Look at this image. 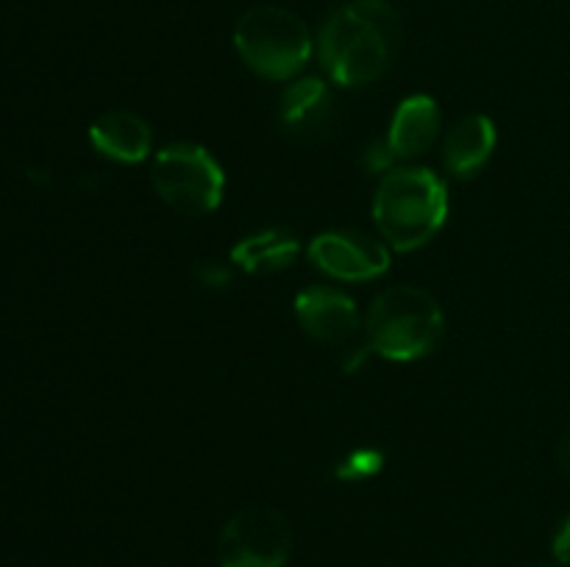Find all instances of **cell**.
<instances>
[{"mask_svg":"<svg viewBox=\"0 0 570 567\" xmlns=\"http://www.w3.org/2000/svg\"><path fill=\"white\" fill-rule=\"evenodd\" d=\"M495 126L488 115H468L443 139V165L456 178H471L482 170L493 156Z\"/></svg>","mask_w":570,"mask_h":567,"instance_id":"12","label":"cell"},{"mask_svg":"<svg viewBox=\"0 0 570 567\" xmlns=\"http://www.w3.org/2000/svg\"><path fill=\"white\" fill-rule=\"evenodd\" d=\"M293 550L289 520L273 506L234 511L217 539L220 567H284Z\"/></svg>","mask_w":570,"mask_h":567,"instance_id":"6","label":"cell"},{"mask_svg":"<svg viewBox=\"0 0 570 567\" xmlns=\"http://www.w3.org/2000/svg\"><path fill=\"white\" fill-rule=\"evenodd\" d=\"M234 48L256 76L289 81L306 67L315 42L295 11L265 3L239 17L234 26Z\"/></svg>","mask_w":570,"mask_h":567,"instance_id":"4","label":"cell"},{"mask_svg":"<svg viewBox=\"0 0 570 567\" xmlns=\"http://www.w3.org/2000/svg\"><path fill=\"white\" fill-rule=\"evenodd\" d=\"M301 256V242L295 233L284 228H267V231L250 233L239 239L232 248V261H237L250 276H271L282 272Z\"/></svg>","mask_w":570,"mask_h":567,"instance_id":"13","label":"cell"},{"mask_svg":"<svg viewBox=\"0 0 570 567\" xmlns=\"http://www.w3.org/2000/svg\"><path fill=\"white\" fill-rule=\"evenodd\" d=\"M89 142L106 159L120 161V165H137L150 156L154 131L137 111L115 109L100 115L89 126Z\"/></svg>","mask_w":570,"mask_h":567,"instance_id":"9","label":"cell"},{"mask_svg":"<svg viewBox=\"0 0 570 567\" xmlns=\"http://www.w3.org/2000/svg\"><path fill=\"white\" fill-rule=\"evenodd\" d=\"M395 161H399V156L390 150L387 139H384V142H379V145H371V148H367V153H365V167L371 172H384V170L390 172V170H393Z\"/></svg>","mask_w":570,"mask_h":567,"instance_id":"15","label":"cell"},{"mask_svg":"<svg viewBox=\"0 0 570 567\" xmlns=\"http://www.w3.org/2000/svg\"><path fill=\"white\" fill-rule=\"evenodd\" d=\"M198 278L206 287H226V284L232 281V272L223 265H217V261H204V265L198 267Z\"/></svg>","mask_w":570,"mask_h":567,"instance_id":"17","label":"cell"},{"mask_svg":"<svg viewBox=\"0 0 570 567\" xmlns=\"http://www.w3.org/2000/svg\"><path fill=\"white\" fill-rule=\"evenodd\" d=\"M309 259L337 281H373L390 270V250L356 231L317 233L309 245Z\"/></svg>","mask_w":570,"mask_h":567,"instance_id":"7","label":"cell"},{"mask_svg":"<svg viewBox=\"0 0 570 567\" xmlns=\"http://www.w3.org/2000/svg\"><path fill=\"white\" fill-rule=\"evenodd\" d=\"M298 326L321 345H345L360 331V311L345 292L332 287L301 289L295 298Z\"/></svg>","mask_w":570,"mask_h":567,"instance_id":"8","label":"cell"},{"mask_svg":"<svg viewBox=\"0 0 570 567\" xmlns=\"http://www.w3.org/2000/svg\"><path fill=\"white\" fill-rule=\"evenodd\" d=\"M440 137V106L429 94H412L395 109L387 145L399 159H415L432 150Z\"/></svg>","mask_w":570,"mask_h":567,"instance_id":"11","label":"cell"},{"mask_svg":"<svg viewBox=\"0 0 570 567\" xmlns=\"http://www.w3.org/2000/svg\"><path fill=\"white\" fill-rule=\"evenodd\" d=\"M557 459H560L562 472L570 478V422H568L566 431H562L560 445H557Z\"/></svg>","mask_w":570,"mask_h":567,"instance_id":"18","label":"cell"},{"mask_svg":"<svg viewBox=\"0 0 570 567\" xmlns=\"http://www.w3.org/2000/svg\"><path fill=\"white\" fill-rule=\"evenodd\" d=\"M150 183L170 209L181 215H209L220 206L226 176L215 156L193 142H176L154 156Z\"/></svg>","mask_w":570,"mask_h":567,"instance_id":"5","label":"cell"},{"mask_svg":"<svg viewBox=\"0 0 570 567\" xmlns=\"http://www.w3.org/2000/svg\"><path fill=\"white\" fill-rule=\"evenodd\" d=\"M384 467V454L379 448H356L354 454L345 456L337 465L334 476L340 481H365V478L379 476V470Z\"/></svg>","mask_w":570,"mask_h":567,"instance_id":"14","label":"cell"},{"mask_svg":"<svg viewBox=\"0 0 570 567\" xmlns=\"http://www.w3.org/2000/svg\"><path fill=\"white\" fill-rule=\"evenodd\" d=\"M449 217V189L429 167H399L384 172L373 195L379 233L399 253L423 248Z\"/></svg>","mask_w":570,"mask_h":567,"instance_id":"2","label":"cell"},{"mask_svg":"<svg viewBox=\"0 0 570 567\" xmlns=\"http://www.w3.org/2000/svg\"><path fill=\"white\" fill-rule=\"evenodd\" d=\"M362 328L373 354L390 361H415L438 348L445 317L432 292L399 284L371 300Z\"/></svg>","mask_w":570,"mask_h":567,"instance_id":"3","label":"cell"},{"mask_svg":"<svg viewBox=\"0 0 570 567\" xmlns=\"http://www.w3.org/2000/svg\"><path fill=\"white\" fill-rule=\"evenodd\" d=\"M332 120V92L317 76L298 78L282 94V128L293 139L312 142Z\"/></svg>","mask_w":570,"mask_h":567,"instance_id":"10","label":"cell"},{"mask_svg":"<svg viewBox=\"0 0 570 567\" xmlns=\"http://www.w3.org/2000/svg\"><path fill=\"white\" fill-rule=\"evenodd\" d=\"M551 554H554V559L560 561V565H570V515L554 531V539H551Z\"/></svg>","mask_w":570,"mask_h":567,"instance_id":"16","label":"cell"},{"mask_svg":"<svg viewBox=\"0 0 570 567\" xmlns=\"http://www.w3.org/2000/svg\"><path fill=\"white\" fill-rule=\"evenodd\" d=\"M399 42V11L387 0H351L323 22L317 56L334 83L365 87L390 70Z\"/></svg>","mask_w":570,"mask_h":567,"instance_id":"1","label":"cell"}]
</instances>
